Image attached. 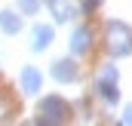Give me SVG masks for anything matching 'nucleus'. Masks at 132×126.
Instances as JSON below:
<instances>
[{
    "mask_svg": "<svg viewBox=\"0 0 132 126\" xmlns=\"http://www.w3.org/2000/svg\"><path fill=\"white\" fill-rule=\"evenodd\" d=\"M40 86H43V77H40V71H37L34 65H25V68H22V74H19V89H22L25 95H34Z\"/></svg>",
    "mask_w": 132,
    "mask_h": 126,
    "instance_id": "nucleus-4",
    "label": "nucleus"
},
{
    "mask_svg": "<svg viewBox=\"0 0 132 126\" xmlns=\"http://www.w3.org/2000/svg\"><path fill=\"white\" fill-rule=\"evenodd\" d=\"M52 37H55L52 25H34V31H31V49L34 52H43V49L52 43Z\"/></svg>",
    "mask_w": 132,
    "mask_h": 126,
    "instance_id": "nucleus-7",
    "label": "nucleus"
},
{
    "mask_svg": "<svg viewBox=\"0 0 132 126\" xmlns=\"http://www.w3.org/2000/svg\"><path fill=\"white\" fill-rule=\"evenodd\" d=\"M95 92H98L101 101L108 105H117L120 101V77H117V68L114 65H104L95 77Z\"/></svg>",
    "mask_w": 132,
    "mask_h": 126,
    "instance_id": "nucleus-3",
    "label": "nucleus"
},
{
    "mask_svg": "<svg viewBox=\"0 0 132 126\" xmlns=\"http://www.w3.org/2000/svg\"><path fill=\"white\" fill-rule=\"evenodd\" d=\"M104 46L111 56L123 59V56H132V28L126 22H108L104 25Z\"/></svg>",
    "mask_w": 132,
    "mask_h": 126,
    "instance_id": "nucleus-1",
    "label": "nucleus"
},
{
    "mask_svg": "<svg viewBox=\"0 0 132 126\" xmlns=\"http://www.w3.org/2000/svg\"><path fill=\"white\" fill-rule=\"evenodd\" d=\"M123 123H132V105L126 108V111H123Z\"/></svg>",
    "mask_w": 132,
    "mask_h": 126,
    "instance_id": "nucleus-12",
    "label": "nucleus"
},
{
    "mask_svg": "<svg viewBox=\"0 0 132 126\" xmlns=\"http://www.w3.org/2000/svg\"><path fill=\"white\" fill-rule=\"evenodd\" d=\"M0 31H3V34H19V31H22V15L3 9V12H0Z\"/></svg>",
    "mask_w": 132,
    "mask_h": 126,
    "instance_id": "nucleus-9",
    "label": "nucleus"
},
{
    "mask_svg": "<svg viewBox=\"0 0 132 126\" xmlns=\"http://www.w3.org/2000/svg\"><path fill=\"white\" fill-rule=\"evenodd\" d=\"M15 3H19V12L22 15H34L40 9V0H15Z\"/></svg>",
    "mask_w": 132,
    "mask_h": 126,
    "instance_id": "nucleus-10",
    "label": "nucleus"
},
{
    "mask_svg": "<svg viewBox=\"0 0 132 126\" xmlns=\"http://www.w3.org/2000/svg\"><path fill=\"white\" fill-rule=\"evenodd\" d=\"M98 3H101V0H83V9H95Z\"/></svg>",
    "mask_w": 132,
    "mask_h": 126,
    "instance_id": "nucleus-11",
    "label": "nucleus"
},
{
    "mask_svg": "<svg viewBox=\"0 0 132 126\" xmlns=\"http://www.w3.org/2000/svg\"><path fill=\"white\" fill-rule=\"evenodd\" d=\"M46 6H49V12L55 15V22H71V19H77V3L74 0H43Z\"/></svg>",
    "mask_w": 132,
    "mask_h": 126,
    "instance_id": "nucleus-6",
    "label": "nucleus"
},
{
    "mask_svg": "<svg viewBox=\"0 0 132 126\" xmlns=\"http://www.w3.org/2000/svg\"><path fill=\"white\" fill-rule=\"evenodd\" d=\"M52 77L59 83H74L80 77V68H77L74 59H59V62H52Z\"/></svg>",
    "mask_w": 132,
    "mask_h": 126,
    "instance_id": "nucleus-5",
    "label": "nucleus"
},
{
    "mask_svg": "<svg viewBox=\"0 0 132 126\" xmlns=\"http://www.w3.org/2000/svg\"><path fill=\"white\" fill-rule=\"evenodd\" d=\"M37 111H40V117H37V123H65L68 114H71V108H68V101L62 95H43V101L37 105Z\"/></svg>",
    "mask_w": 132,
    "mask_h": 126,
    "instance_id": "nucleus-2",
    "label": "nucleus"
},
{
    "mask_svg": "<svg viewBox=\"0 0 132 126\" xmlns=\"http://www.w3.org/2000/svg\"><path fill=\"white\" fill-rule=\"evenodd\" d=\"M89 40H92V31H89V28H77L74 37H71V52H74V56H83V52L89 49Z\"/></svg>",
    "mask_w": 132,
    "mask_h": 126,
    "instance_id": "nucleus-8",
    "label": "nucleus"
}]
</instances>
